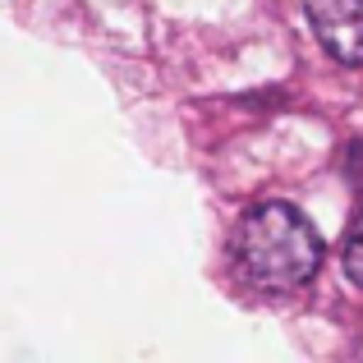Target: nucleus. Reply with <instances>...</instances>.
I'll list each match as a JSON object with an SVG mask.
<instances>
[{
	"instance_id": "1",
	"label": "nucleus",
	"mask_w": 363,
	"mask_h": 363,
	"mask_svg": "<svg viewBox=\"0 0 363 363\" xmlns=\"http://www.w3.org/2000/svg\"><path fill=\"white\" fill-rule=\"evenodd\" d=\"M235 262L262 290H299L322 267V240L299 207L257 203L235 225Z\"/></svg>"
},
{
	"instance_id": "2",
	"label": "nucleus",
	"mask_w": 363,
	"mask_h": 363,
	"mask_svg": "<svg viewBox=\"0 0 363 363\" xmlns=\"http://www.w3.org/2000/svg\"><path fill=\"white\" fill-rule=\"evenodd\" d=\"M322 51L340 65H363V0H303Z\"/></svg>"
},
{
	"instance_id": "3",
	"label": "nucleus",
	"mask_w": 363,
	"mask_h": 363,
	"mask_svg": "<svg viewBox=\"0 0 363 363\" xmlns=\"http://www.w3.org/2000/svg\"><path fill=\"white\" fill-rule=\"evenodd\" d=\"M345 272L354 285H363V212L354 216V225L345 235Z\"/></svg>"
}]
</instances>
